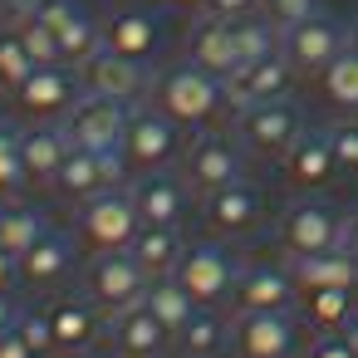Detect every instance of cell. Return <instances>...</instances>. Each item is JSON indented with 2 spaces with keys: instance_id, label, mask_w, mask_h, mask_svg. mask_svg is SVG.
Returning <instances> with one entry per match:
<instances>
[{
  "instance_id": "obj_1",
  "label": "cell",
  "mask_w": 358,
  "mask_h": 358,
  "mask_svg": "<svg viewBox=\"0 0 358 358\" xmlns=\"http://www.w3.org/2000/svg\"><path fill=\"white\" fill-rule=\"evenodd\" d=\"M152 103L167 118H177L182 128H206L231 103V89H226L221 74H211V69L187 59V64H172V69H162L152 79Z\"/></svg>"
},
{
  "instance_id": "obj_2",
  "label": "cell",
  "mask_w": 358,
  "mask_h": 358,
  "mask_svg": "<svg viewBox=\"0 0 358 358\" xmlns=\"http://www.w3.org/2000/svg\"><path fill=\"white\" fill-rule=\"evenodd\" d=\"M84 289H89V299L113 319V314H123V309H133V304L148 299L152 275L138 265L133 250H99L94 265H89V275H84Z\"/></svg>"
},
{
  "instance_id": "obj_3",
  "label": "cell",
  "mask_w": 358,
  "mask_h": 358,
  "mask_svg": "<svg viewBox=\"0 0 358 358\" xmlns=\"http://www.w3.org/2000/svg\"><path fill=\"white\" fill-rule=\"evenodd\" d=\"M128 103L123 99H108V94H84L69 113H64V133L74 148H89V152H123V138H128Z\"/></svg>"
},
{
  "instance_id": "obj_4",
  "label": "cell",
  "mask_w": 358,
  "mask_h": 358,
  "mask_svg": "<svg viewBox=\"0 0 358 358\" xmlns=\"http://www.w3.org/2000/svg\"><path fill=\"white\" fill-rule=\"evenodd\" d=\"M182 152V123L167 118L162 108H138L128 118V138H123V167L133 172H167Z\"/></svg>"
},
{
  "instance_id": "obj_5",
  "label": "cell",
  "mask_w": 358,
  "mask_h": 358,
  "mask_svg": "<svg viewBox=\"0 0 358 358\" xmlns=\"http://www.w3.org/2000/svg\"><path fill=\"white\" fill-rule=\"evenodd\" d=\"M143 231V216H138V201L133 192H99L84 201L79 211V236L94 245V250H128Z\"/></svg>"
},
{
  "instance_id": "obj_6",
  "label": "cell",
  "mask_w": 358,
  "mask_h": 358,
  "mask_svg": "<svg viewBox=\"0 0 358 358\" xmlns=\"http://www.w3.org/2000/svg\"><path fill=\"white\" fill-rule=\"evenodd\" d=\"M348 236V216L329 201H294L280 221V245L289 255H319V250H338Z\"/></svg>"
},
{
  "instance_id": "obj_7",
  "label": "cell",
  "mask_w": 358,
  "mask_h": 358,
  "mask_svg": "<svg viewBox=\"0 0 358 358\" xmlns=\"http://www.w3.org/2000/svg\"><path fill=\"white\" fill-rule=\"evenodd\" d=\"M280 50H285V59H289L294 74L319 79V74L348 50V30H343L338 20H329V15H309V20H299V25L285 30Z\"/></svg>"
},
{
  "instance_id": "obj_8",
  "label": "cell",
  "mask_w": 358,
  "mask_h": 358,
  "mask_svg": "<svg viewBox=\"0 0 358 358\" xmlns=\"http://www.w3.org/2000/svg\"><path fill=\"white\" fill-rule=\"evenodd\" d=\"M299 133H304V123H299V108L289 99H270V103L241 108V143L255 157H265V162H280L294 148Z\"/></svg>"
},
{
  "instance_id": "obj_9",
  "label": "cell",
  "mask_w": 358,
  "mask_h": 358,
  "mask_svg": "<svg viewBox=\"0 0 358 358\" xmlns=\"http://www.w3.org/2000/svg\"><path fill=\"white\" fill-rule=\"evenodd\" d=\"M177 280L187 285V294H192L201 309H216V304L231 299L241 270H236V260H231L221 245H192V250L182 255V265H177Z\"/></svg>"
},
{
  "instance_id": "obj_10",
  "label": "cell",
  "mask_w": 358,
  "mask_h": 358,
  "mask_svg": "<svg viewBox=\"0 0 358 358\" xmlns=\"http://www.w3.org/2000/svg\"><path fill=\"white\" fill-rule=\"evenodd\" d=\"M231 343L241 358H294L299 348V324L289 309H270V314H236L231 324Z\"/></svg>"
},
{
  "instance_id": "obj_11",
  "label": "cell",
  "mask_w": 358,
  "mask_h": 358,
  "mask_svg": "<svg viewBox=\"0 0 358 358\" xmlns=\"http://www.w3.org/2000/svg\"><path fill=\"white\" fill-rule=\"evenodd\" d=\"M79 99H84V94H79V84H74V74H69L64 64H40V69L15 89V108H20L25 118H35V123L64 118Z\"/></svg>"
},
{
  "instance_id": "obj_12",
  "label": "cell",
  "mask_w": 358,
  "mask_h": 358,
  "mask_svg": "<svg viewBox=\"0 0 358 358\" xmlns=\"http://www.w3.org/2000/svg\"><path fill=\"white\" fill-rule=\"evenodd\" d=\"M201 216H206V226L216 231V236H250L260 221H265V201H260V192L241 177V182H231V187H216V192H206L201 196Z\"/></svg>"
},
{
  "instance_id": "obj_13",
  "label": "cell",
  "mask_w": 358,
  "mask_h": 358,
  "mask_svg": "<svg viewBox=\"0 0 358 358\" xmlns=\"http://www.w3.org/2000/svg\"><path fill=\"white\" fill-rule=\"evenodd\" d=\"M182 177H187V187H192L196 196L241 182V152H236V143L221 138V133H201V138L192 143V152H187Z\"/></svg>"
},
{
  "instance_id": "obj_14",
  "label": "cell",
  "mask_w": 358,
  "mask_h": 358,
  "mask_svg": "<svg viewBox=\"0 0 358 358\" xmlns=\"http://www.w3.org/2000/svg\"><path fill=\"white\" fill-rule=\"evenodd\" d=\"M289 79H294V69H289L285 50H275V55H265V59L236 64V74L226 79V89H231V103H236V108H250V103L285 99V94H289Z\"/></svg>"
},
{
  "instance_id": "obj_15",
  "label": "cell",
  "mask_w": 358,
  "mask_h": 358,
  "mask_svg": "<svg viewBox=\"0 0 358 358\" xmlns=\"http://www.w3.org/2000/svg\"><path fill=\"white\" fill-rule=\"evenodd\" d=\"M118 167H123L118 152L69 148V157H64V167H59V177H55V192L69 196V201H89V196H99V192H108V187L118 182Z\"/></svg>"
},
{
  "instance_id": "obj_16",
  "label": "cell",
  "mask_w": 358,
  "mask_h": 358,
  "mask_svg": "<svg viewBox=\"0 0 358 358\" xmlns=\"http://www.w3.org/2000/svg\"><path fill=\"white\" fill-rule=\"evenodd\" d=\"M299 299V285L289 270H275V265H250L241 270L236 289H231V304L236 314H270V309H289Z\"/></svg>"
},
{
  "instance_id": "obj_17",
  "label": "cell",
  "mask_w": 358,
  "mask_h": 358,
  "mask_svg": "<svg viewBox=\"0 0 358 358\" xmlns=\"http://www.w3.org/2000/svg\"><path fill=\"white\" fill-rule=\"evenodd\" d=\"M40 20L59 35L64 64H84L89 55H99V50H103V30L94 25V15L79 6V0H45Z\"/></svg>"
},
{
  "instance_id": "obj_18",
  "label": "cell",
  "mask_w": 358,
  "mask_h": 358,
  "mask_svg": "<svg viewBox=\"0 0 358 358\" xmlns=\"http://www.w3.org/2000/svg\"><path fill=\"white\" fill-rule=\"evenodd\" d=\"M187 177H167V172H138L133 182V201L143 226H182L187 221Z\"/></svg>"
},
{
  "instance_id": "obj_19",
  "label": "cell",
  "mask_w": 358,
  "mask_h": 358,
  "mask_svg": "<svg viewBox=\"0 0 358 358\" xmlns=\"http://www.w3.org/2000/svg\"><path fill=\"white\" fill-rule=\"evenodd\" d=\"M84 89H94V94H108V99H138L143 89H148V69H143V59H128V55H118V50H99V55H89L84 64Z\"/></svg>"
},
{
  "instance_id": "obj_20",
  "label": "cell",
  "mask_w": 358,
  "mask_h": 358,
  "mask_svg": "<svg viewBox=\"0 0 358 358\" xmlns=\"http://www.w3.org/2000/svg\"><path fill=\"white\" fill-rule=\"evenodd\" d=\"M285 167V182L294 192H319L338 177V162H334V148H329V133H299L294 148L280 157Z\"/></svg>"
},
{
  "instance_id": "obj_21",
  "label": "cell",
  "mask_w": 358,
  "mask_h": 358,
  "mask_svg": "<svg viewBox=\"0 0 358 358\" xmlns=\"http://www.w3.org/2000/svg\"><path fill=\"white\" fill-rule=\"evenodd\" d=\"M167 324L152 314V304L143 299V304H133V309H123V314H113V329H108V343H113V353L118 358H157L162 348H167Z\"/></svg>"
},
{
  "instance_id": "obj_22",
  "label": "cell",
  "mask_w": 358,
  "mask_h": 358,
  "mask_svg": "<svg viewBox=\"0 0 358 358\" xmlns=\"http://www.w3.org/2000/svg\"><path fill=\"white\" fill-rule=\"evenodd\" d=\"M50 334H55V348L59 353H84L94 338H99V304L84 294V299H74V294H64V299H55L50 309Z\"/></svg>"
},
{
  "instance_id": "obj_23",
  "label": "cell",
  "mask_w": 358,
  "mask_h": 358,
  "mask_svg": "<svg viewBox=\"0 0 358 358\" xmlns=\"http://www.w3.org/2000/svg\"><path fill=\"white\" fill-rule=\"evenodd\" d=\"M289 275L304 289H358V260L338 245V250H319V255H289Z\"/></svg>"
},
{
  "instance_id": "obj_24",
  "label": "cell",
  "mask_w": 358,
  "mask_h": 358,
  "mask_svg": "<svg viewBox=\"0 0 358 358\" xmlns=\"http://www.w3.org/2000/svg\"><path fill=\"white\" fill-rule=\"evenodd\" d=\"M103 45L108 50H118V55H128V59H152L157 50H162V25H157V15H148V10H118L108 25H103Z\"/></svg>"
},
{
  "instance_id": "obj_25",
  "label": "cell",
  "mask_w": 358,
  "mask_h": 358,
  "mask_svg": "<svg viewBox=\"0 0 358 358\" xmlns=\"http://www.w3.org/2000/svg\"><path fill=\"white\" fill-rule=\"evenodd\" d=\"M74 265V245L59 236V231H45L25 255H20V285L30 289H55Z\"/></svg>"
},
{
  "instance_id": "obj_26",
  "label": "cell",
  "mask_w": 358,
  "mask_h": 358,
  "mask_svg": "<svg viewBox=\"0 0 358 358\" xmlns=\"http://www.w3.org/2000/svg\"><path fill=\"white\" fill-rule=\"evenodd\" d=\"M192 64L231 79L236 64H241V50H236V25L221 20V15H206L196 30H192Z\"/></svg>"
},
{
  "instance_id": "obj_27",
  "label": "cell",
  "mask_w": 358,
  "mask_h": 358,
  "mask_svg": "<svg viewBox=\"0 0 358 358\" xmlns=\"http://www.w3.org/2000/svg\"><path fill=\"white\" fill-rule=\"evenodd\" d=\"M128 250L138 255V265H143L152 280H172L177 265H182V255H187V241H182L177 226H143Z\"/></svg>"
},
{
  "instance_id": "obj_28",
  "label": "cell",
  "mask_w": 358,
  "mask_h": 358,
  "mask_svg": "<svg viewBox=\"0 0 358 358\" xmlns=\"http://www.w3.org/2000/svg\"><path fill=\"white\" fill-rule=\"evenodd\" d=\"M69 133L64 128H35V133H25V177L35 182V187H55V177H59V167H64V157H69Z\"/></svg>"
},
{
  "instance_id": "obj_29",
  "label": "cell",
  "mask_w": 358,
  "mask_h": 358,
  "mask_svg": "<svg viewBox=\"0 0 358 358\" xmlns=\"http://www.w3.org/2000/svg\"><path fill=\"white\" fill-rule=\"evenodd\" d=\"M231 343V324L216 314V309H196L187 319V329L177 334V348L187 358H221V348Z\"/></svg>"
},
{
  "instance_id": "obj_30",
  "label": "cell",
  "mask_w": 358,
  "mask_h": 358,
  "mask_svg": "<svg viewBox=\"0 0 358 358\" xmlns=\"http://www.w3.org/2000/svg\"><path fill=\"white\" fill-rule=\"evenodd\" d=\"M148 304H152V314L167 324V334H172V338H177V334L187 329V319L201 309V304L187 294V285H182L177 275H172V280H152V289H148Z\"/></svg>"
},
{
  "instance_id": "obj_31",
  "label": "cell",
  "mask_w": 358,
  "mask_h": 358,
  "mask_svg": "<svg viewBox=\"0 0 358 358\" xmlns=\"http://www.w3.org/2000/svg\"><path fill=\"white\" fill-rule=\"evenodd\" d=\"M319 89H324V99H329L338 113H358V50H353V45L319 74Z\"/></svg>"
},
{
  "instance_id": "obj_32",
  "label": "cell",
  "mask_w": 358,
  "mask_h": 358,
  "mask_svg": "<svg viewBox=\"0 0 358 358\" xmlns=\"http://www.w3.org/2000/svg\"><path fill=\"white\" fill-rule=\"evenodd\" d=\"M299 299H304V314H309V324L319 334L343 329L353 319V289H304Z\"/></svg>"
},
{
  "instance_id": "obj_33",
  "label": "cell",
  "mask_w": 358,
  "mask_h": 358,
  "mask_svg": "<svg viewBox=\"0 0 358 358\" xmlns=\"http://www.w3.org/2000/svg\"><path fill=\"white\" fill-rule=\"evenodd\" d=\"M50 226H45V216L35 211V206H6V211H0V245H6L15 260L45 236Z\"/></svg>"
},
{
  "instance_id": "obj_34",
  "label": "cell",
  "mask_w": 358,
  "mask_h": 358,
  "mask_svg": "<svg viewBox=\"0 0 358 358\" xmlns=\"http://www.w3.org/2000/svg\"><path fill=\"white\" fill-rule=\"evenodd\" d=\"M231 25H236L241 64H245V59H265V55H275V50H280V40H285V30H280L270 15H245V20H231Z\"/></svg>"
},
{
  "instance_id": "obj_35",
  "label": "cell",
  "mask_w": 358,
  "mask_h": 358,
  "mask_svg": "<svg viewBox=\"0 0 358 358\" xmlns=\"http://www.w3.org/2000/svg\"><path fill=\"white\" fill-rule=\"evenodd\" d=\"M20 187H30V177H25V133L0 123V201L15 196Z\"/></svg>"
},
{
  "instance_id": "obj_36",
  "label": "cell",
  "mask_w": 358,
  "mask_h": 358,
  "mask_svg": "<svg viewBox=\"0 0 358 358\" xmlns=\"http://www.w3.org/2000/svg\"><path fill=\"white\" fill-rule=\"evenodd\" d=\"M35 69H40V64L30 59V50H25V40L15 35V25H10V30H0V89H10V94H15Z\"/></svg>"
},
{
  "instance_id": "obj_37",
  "label": "cell",
  "mask_w": 358,
  "mask_h": 358,
  "mask_svg": "<svg viewBox=\"0 0 358 358\" xmlns=\"http://www.w3.org/2000/svg\"><path fill=\"white\" fill-rule=\"evenodd\" d=\"M15 35L25 40V50H30V59L35 64H64V50H59V35L40 20V15H25V20H15Z\"/></svg>"
},
{
  "instance_id": "obj_38",
  "label": "cell",
  "mask_w": 358,
  "mask_h": 358,
  "mask_svg": "<svg viewBox=\"0 0 358 358\" xmlns=\"http://www.w3.org/2000/svg\"><path fill=\"white\" fill-rule=\"evenodd\" d=\"M329 148H334L338 172H358V123H353V118L329 128Z\"/></svg>"
},
{
  "instance_id": "obj_39",
  "label": "cell",
  "mask_w": 358,
  "mask_h": 358,
  "mask_svg": "<svg viewBox=\"0 0 358 358\" xmlns=\"http://www.w3.org/2000/svg\"><path fill=\"white\" fill-rule=\"evenodd\" d=\"M265 15H270L280 30H289V25L319 15V0H265Z\"/></svg>"
},
{
  "instance_id": "obj_40",
  "label": "cell",
  "mask_w": 358,
  "mask_h": 358,
  "mask_svg": "<svg viewBox=\"0 0 358 358\" xmlns=\"http://www.w3.org/2000/svg\"><path fill=\"white\" fill-rule=\"evenodd\" d=\"M304 358H358V353H353V343L338 329H329V334H314V343H309Z\"/></svg>"
},
{
  "instance_id": "obj_41",
  "label": "cell",
  "mask_w": 358,
  "mask_h": 358,
  "mask_svg": "<svg viewBox=\"0 0 358 358\" xmlns=\"http://www.w3.org/2000/svg\"><path fill=\"white\" fill-rule=\"evenodd\" d=\"M15 329H20V334H25V338H30V343H35L40 353H50V348H55V334H50V314H20V319H15Z\"/></svg>"
},
{
  "instance_id": "obj_42",
  "label": "cell",
  "mask_w": 358,
  "mask_h": 358,
  "mask_svg": "<svg viewBox=\"0 0 358 358\" xmlns=\"http://www.w3.org/2000/svg\"><path fill=\"white\" fill-rule=\"evenodd\" d=\"M255 10H265V0H211L206 6V15H221V20H245Z\"/></svg>"
},
{
  "instance_id": "obj_43",
  "label": "cell",
  "mask_w": 358,
  "mask_h": 358,
  "mask_svg": "<svg viewBox=\"0 0 358 358\" xmlns=\"http://www.w3.org/2000/svg\"><path fill=\"white\" fill-rule=\"evenodd\" d=\"M0 358H40V348L20 329H6V334H0Z\"/></svg>"
},
{
  "instance_id": "obj_44",
  "label": "cell",
  "mask_w": 358,
  "mask_h": 358,
  "mask_svg": "<svg viewBox=\"0 0 358 358\" xmlns=\"http://www.w3.org/2000/svg\"><path fill=\"white\" fill-rule=\"evenodd\" d=\"M15 280H20V260H15L6 245H0V289H10Z\"/></svg>"
},
{
  "instance_id": "obj_45",
  "label": "cell",
  "mask_w": 358,
  "mask_h": 358,
  "mask_svg": "<svg viewBox=\"0 0 358 358\" xmlns=\"http://www.w3.org/2000/svg\"><path fill=\"white\" fill-rule=\"evenodd\" d=\"M40 10H45V0H6L10 20H25V15H40Z\"/></svg>"
},
{
  "instance_id": "obj_46",
  "label": "cell",
  "mask_w": 358,
  "mask_h": 358,
  "mask_svg": "<svg viewBox=\"0 0 358 358\" xmlns=\"http://www.w3.org/2000/svg\"><path fill=\"white\" fill-rule=\"evenodd\" d=\"M15 319H20V309L6 299V289H0V334H6V329H15Z\"/></svg>"
},
{
  "instance_id": "obj_47",
  "label": "cell",
  "mask_w": 358,
  "mask_h": 358,
  "mask_svg": "<svg viewBox=\"0 0 358 358\" xmlns=\"http://www.w3.org/2000/svg\"><path fill=\"white\" fill-rule=\"evenodd\" d=\"M343 250H348V255H353V260H358V216H353V221H348V236H343Z\"/></svg>"
},
{
  "instance_id": "obj_48",
  "label": "cell",
  "mask_w": 358,
  "mask_h": 358,
  "mask_svg": "<svg viewBox=\"0 0 358 358\" xmlns=\"http://www.w3.org/2000/svg\"><path fill=\"white\" fill-rule=\"evenodd\" d=\"M338 334H343V338H348V343H353V353H358V314H353V319H348V324H343V329H338Z\"/></svg>"
},
{
  "instance_id": "obj_49",
  "label": "cell",
  "mask_w": 358,
  "mask_h": 358,
  "mask_svg": "<svg viewBox=\"0 0 358 358\" xmlns=\"http://www.w3.org/2000/svg\"><path fill=\"white\" fill-rule=\"evenodd\" d=\"M172 6H182V10H206L211 0H172Z\"/></svg>"
},
{
  "instance_id": "obj_50",
  "label": "cell",
  "mask_w": 358,
  "mask_h": 358,
  "mask_svg": "<svg viewBox=\"0 0 358 358\" xmlns=\"http://www.w3.org/2000/svg\"><path fill=\"white\" fill-rule=\"evenodd\" d=\"M348 45H353V50H358V25H353V30H348Z\"/></svg>"
},
{
  "instance_id": "obj_51",
  "label": "cell",
  "mask_w": 358,
  "mask_h": 358,
  "mask_svg": "<svg viewBox=\"0 0 358 358\" xmlns=\"http://www.w3.org/2000/svg\"><path fill=\"white\" fill-rule=\"evenodd\" d=\"M64 358H94V353H89V348H84V353H64Z\"/></svg>"
},
{
  "instance_id": "obj_52",
  "label": "cell",
  "mask_w": 358,
  "mask_h": 358,
  "mask_svg": "<svg viewBox=\"0 0 358 358\" xmlns=\"http://www.w3.org/2000/svg\"><path fill=\"white\" fill-rule=\"evenodd\" d=\"M0 10H6V0H0Z\"/></svg>"
}]
</instances>
